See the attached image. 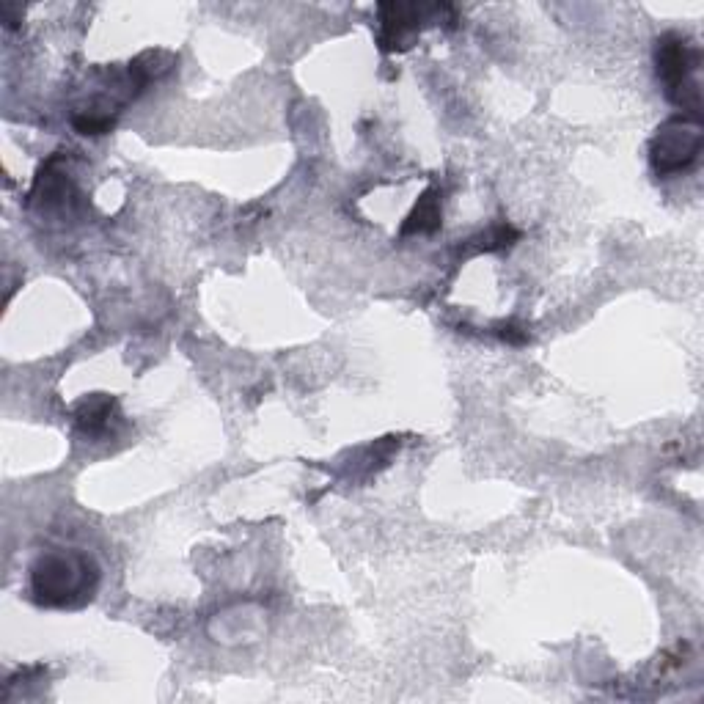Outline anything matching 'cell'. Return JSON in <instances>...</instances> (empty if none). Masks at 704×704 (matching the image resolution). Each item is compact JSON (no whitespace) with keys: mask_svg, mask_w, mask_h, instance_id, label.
<instances>
[{"mask_svg":"<svg viewBox=\"0 0 704 704\" xmlns=\"http://www.w3.org/2000/svg\"><path fill=\"white\" fill-rule=\"evenodd\" d=\"M498 336H501L504 341H509V344H526V341H528L526 330L515 328V325H501V330H498Z\"/></svg>","mask_w":704,"mask_h":704,"instance_id":"9c48e42d","label":"cell"},{"mask_svg":"<svg viewBox=\"0 0 704 704\" xmlns=\"http://www.w3.org/2000/svg\"><path fill=\"white\" fill-rule=\"evenodd\" d=\"M440 229V196L435 187H429L424 196L418 198L413 212L407 215L405 226H402V237L410 234H432Z\"/></svg>","mask_w":704,"mask_h":704,"instance_id":"5b68a950","label":"cell"},{"mask_svg":"<svg viewBox=\"0 0 704 704\" xmlns=\"http://www.w3.org/2000/svg\"><path fill=\"white\" fill-rule=\"evenodd\" d=\"M72 124L83 135H102V132H110V127H113V116H102L97 110H86L83 116H75Z\"/></svg>","mask_w":704,"mask_h":704,"instance_id":"ba28073f","label":"cell"},{"mask_svg":"<svg viewBox=\"0 0 704 704\" xmlns=\"http://www.w3.org/2000/svg\"><path fill=\"white\" fill-rule=\"evenodd\" d=\"M424 6H405V3H383L380 6V47L385 53L402 50L418 31V20L424 14Z\"/></svg>","mask_w":704,"mask_h":704,"instance_id":"277c9868","label":"cell"},{"mask_svg":"<svg viewBox=\"0 0 704 704\" xmlns=\"http://www.w3.org/2000/svg\"><path fill=\"white\" fill-rule=\"evenodd\" d=\"M702 64L699 47L680 33H663L655 42V69L666 86V94L685 110V116L699 119L702 110V88L696 80V69Z\"/></svg>","mask_w":704,"mask_h":704,"instance_id":"7a4b0ae2","label":"cell"},{"mask_svg":"<svg viewBox=\"0 0 704 704\" xmlns=\"http://www.w3.org/2000/svg\"><path fill=\"white\" fill-rule=\"evenodd\" d=\"M113 407H116V399H113V396H105V394L86 396L75 410L77 424L86 429L88 435H99V432H105V429H108L110 424L108 418L110 413H113Z\"/></svg>","mask_w":704,"mask_h":704,"instance_id":"8992f818","label":"cell"},{"mask_svg":"<svg viewBox=\"0 0 704 704\" xmlns=\"http://www.w3.org/2000/svg\"><path fill=\"white\" fill-rule=\"evenodd\" d=\"M702 152V124L693 116H671L658 127L649 143V160L660 176L688 171Z\"/></svg>","mask_w":704,"mask_h":704,"instance_id":"3957f363","label":"cell"},{"mask_svg":"<svg viewBox=\"0 0 704 704\" xmlns=\"http://www.w3.org/2000/svg\"><path fill=\"white\" fill-rule=\"evenodd\" d=\"M97 586V567L80 553H47L33 564L31 589L36 603L75 605L91 597Z\"/></svg>","mask_w":704,"mask_h":704,"instance_id":"6da1fadb","label":"cell"},{"mask_svg":"<svg viewBox=\"0 0 704 704\" xmlns=\"http://www.w3.org/2000/svg\"><path fill=\"white\" fill-rule=\"evenodd\" d=\"M479 240H482V245H479L482 251H504V248H509V245H515L520 240V231L512 229L509 223H498L487 234H482Z\"/></svg>","mask_w":704,"mask_h":704,"instance_id":"52a82bcc","label":"cell"}]
</instances>
